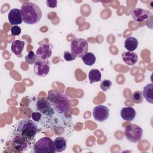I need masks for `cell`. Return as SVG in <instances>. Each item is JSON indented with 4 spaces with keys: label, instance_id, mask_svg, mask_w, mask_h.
<instances>
[{
    "label": "cell",
    "instance_id": "cell-1",
    "mask_svg": "<svg viewBox=\"0 0 153 153\" xmlns=\"http://www.w3.org/2000/svg\"><path fill=\"white\" fill-rule=\"evenodd\" d=\"M23 22L28 25L38 23L42 17V11L39 7L35 3L26 2L20 8Z\"/></svg>",
    "mask_w": 153,
    "mask_h": 153
},
{
    "label": "cell",
    "instance_id": "cell-2",
    "mask_svg": "<svg viewBox=\"0 0 153 153\" xmlns=\"http://www.w3.org/2000/svg\"><path fill=\"white\" fill-rule=\"evenodd\" d=\"M47 99L50 102L53 108L59 114H63L69 109L68 96L56 90H50L48 92Z\"/></svg>",
    "mask_w": 153,
    "mask_h": 153
},
{
    "label": "cell",
    "instance_id": "cell-3",
    "mask_svg": "<svg viewBox=\"0 0 153 153\" xmlns=\"http://www.w3.org/2000/svg\"><path fill=\"white\" fill-rule=\"evenodd\" d=\"M16 131L25 137L32 141L38 132V127L33 120L26 119L19 122Z\"/></svg>",
    "mask_w": 153,
    "mask_h": 153
},
{
    "label": "cell",
    "instance_id": "cell-4",
    "mask_svg": "<svg viewBox=\"0 0 153 153\" xmlns=\"http://www.w3.org/2000/svg\"><path fill=\"white\" fill-rule=\"evenodd\" d=\"M33 152L35 153H54L56 151L54 142L48 137H42L35 143Z\"/></svg>",
    "mask_w": 153,
    "mask_h": 153
},
{
    "label": "cell",
    "instance_id": "cell-5",
    "mask_svg": "<svg viewBox=\"0 0 153 153\" xmlns=\"http://www.w3.org/2000/svg\"><path fill=\"white\" fill-rule=\"evenodd\" d=\"M126 138L130 142L136 143L139 142L142 137V128L137 124H130L127 125L124 131Z\"/></svg>",
    "mask_w": 153,
    "mask_h": 153
},
{
    "label": "cell",
    "instance_id": "cell-6",
    "mask_svg": "<svg viewBox=\"0 0 153 153\" xmlns=\"http://www.w3.org/2000/svg\"><path fill=\"white\" fill-rule=\"evenodd\" d=\"M88 44L86 39L82 38H76L71 43V53L76 57H82L88 53Z\"/></svg>",
    "mask_w": 153,
    "mask_h": 153
},
{
    "label": "cell",
    "instance_id": "cell-7",
    "mask_svg": "<svg viewBox=\"0 0 153 153\" xmlns=\"http://www.w3.org/2000/svg\"><path fill=\"white\" fill-rule=\"evenodd\" d=\"M32 141L25 137L17 131L12 138V143L14 148L20 152L27 151L30 147Z\"/></svg>",
    "mask_w": 153,
    "mask_h": 153
},
{
    "label": "cell",
    "instance_id": "cell-8",
    "mask_svg": "<svg viewBox=\"0 0 153 153\" xmlns=\"http://www.w3.org/2000/svg\"><path fill=\"white\" fill-rule=\"evenodd\" d=\"M50 63L48 60L36 59L33 66V71L35 75L39 77L45 76L50 71Z\"/></svg>",
    "mask_w": 153,
    "mask_h": 153
},
{
    "label": "cell",
    "instance_id": "cell-9",
    "mask_svg": "<svg viewBox=\"0 0 153 153\" xmlns=\"http://www.w3.org/2000/svg\"><path fill=\"white\" fill-rule=\"evenodd\" d=\"M93 115L96 121L103 122L109 117V109L104 105H97L93 109Z\"/></svg>",
    "mask_w": 153,
    "mask_h": 153
},
{
    "label": "cell",
    "instance_id": "cell-10",
    "mask_svg": "<svg viewBox=\"0 0 153 153\" xmlns=\"http://www.w3.org/2000/svg\"><path fill=\"white\" fill-rule=\"evenodd\" d=\"M133 20L137 22H141L148 19L152 16V13L148 10L142 8H134L131 11Z\"/></svg>",
    "mask_w": 153,
    "mask_h": 153
},
{
    "label": "cell",
    "instance_id": "cell-11",
    "mask_svg": "<svg viewBox=\"0 0 153 153\" xmlns=\"http://www.w3.org/2000/svg\"><path fill=\"white\" fill-rule=\"evenodd\" d=\"M51 54L52 46L48 43L40 45L36 51L37 58L44 60H48V59L51 56Z\"/></svg>",
    "mask_w": 153,
    "mask_h": 153
},
{
    "label": "cell",
    "instance_id": "cell-12",
    "mask_svg": "<svg viewBox=\"0 0 153 153\" xmlns=\"http://www.w3.org/2000/svg\"><path fill=\"white\" fill-rule=\"evenodd\" d=\"M8 19L9 23L11 25H17L22 23L23 20L21 15L20 10L14 8H12L8 13Z\"/></svg>",
    "mask_w": 153,
    "mask_h": 153
},
{
    "label": "cell",
    "instance_id": "cell-13",
    "mask_svg": "<svg viewBox=\"0 0 153 153\" xmlns=\"http://www.w3.org/2000/svg\"><path fill=\"white\" fill-rule=\"evenodd\" d=\"M120 114L123 120L127 121H131L136 117V112L135 109L132 107L127 106L122 108Z\"/></svg>",
    "mask_w": 153,
    "mask_h": 153
},
{
    "label": "cell",
    "instance_id": "cell-14",
    "mask_svg": "<svg viewBox=\"0 0 153 153\" xmlns=\"http://www.w3.org/2000/svg\"><path fill=\"white\" fill-rule=\"evenodd\" d=\"M122 59L126 64L133 66L137 62L138 56L136 53L132 51L124 52L122 54Z\"/></svg>",
    "mask_w": 153,
    "mask_h": 153
},
{
    "label": "cell",
    "instance_id": "cell-15",
    "mask_svg": "<svg viewBox=\"0 0 153 153\" xmlns=\"http://www.w3.org/2000/svg\"><path fill=\"white\" fill-rule=\"evenodd\" d=\"M25 46L24 41L20 40H14L11 43V51L18 57H22V51Z\"/></svg>",
    "mask_w": 153,
    "mask_h": 153
},
{
    "label": "cell",
    "instance_id": "cell-16",
    "mask_svg": "<svg viewBox=\"0 0 153 153\" xmlns=\"http://www.w3.org/2000/svg\"><path fill=\"white\" fill-rule=\"evenodd\" d=\"M36 106L38 111L41 113H45L51 108V103L48 99H41L37 101Z\"/></svg>",
    "mask_w": 153,
    "mask_h": 153
},
{
    "label": "cell",
    "instance_id": "cell-17",
    "mask_svg": "<svg viewBox=\"0 0 153 153\" xmlns=\"http://www.w3.org/2000/svg\"><path fill=\"white\" fill-rule=\"evenodd\" d=\"M143 96L149 103H153V84L150 83L143 87Z\"/></svg>",
    "mask_w": 153,
    "mask_h": 153
},
{
    "label": "cell",
    "instance_id": "cell-18",
    "mask_svg": "<svg viewBox=\"0 0 153 153\" xmlns=\"http://www.w3.org/2000/svg\"><path fill=\"white\" fill-rule=\"evenodd\" d=\"M138 46L137 39L133 36H129L126 38L124 42V47L128 51H134Z\"/></svg>",
    "mask_w": 153,
    "mask_h": 153
},
{
    "label": "cell",
    "instance_id": "cell-19",
    "mask_svg": "<svg viewBox=\"0 0 153 153\" xmlns=\"http://www.w3.org/2000/svg\"><path fill=\"white\" fill-rule=\"evenodd\" d=\"M56 152H60L63 151L66 148V140L61 136L56 137L53 141Z\"/></svg>",
    "mask_w": 153,
    "mask_h": 153
},
{
    "label": "cell",
    "instance_id": "cell-20",
    "mask_svg": "<svg viewBox=\"0 0 153 153\" xmlns=\"http://www.w3.org/2000/svg\"><path fill=\"white\" fill-rule=\"evenodd\" d=\"M101 78H102V74L99 70L97 69H93L90 70V71L89 72L88 79L90 84L100 81Z\"/></svg>",
    "mask_w": 153,
    "mask_h": 153
},
{
    "label": "cell",
    "instance_id": "cell-21",
    "mask_svg": "<svg viewBox=\"0 0 153 153\" xmlns=\"http://www.w3.org/2000/svg\"><path fill=\"white\" fill-rule=\"evenodd\" d=\"M84 63L88 66H92L96 62V57L92 53H87L82 57Z\"/></svg>",
    "mask_w": 153,
    "mask_h": 153
},
{
    "label": "cell",
    "instance_id": "cell-22",
    "mask_svg": "<svg viewBox=\"0 0 153 153\" xmlns=\"http://www.w3.org/2000/svg\"><path fill=\"white\" fill-rule=\"evenodd\" d=\"M143 94L140 91H136L131 95V99L136 103H141L143 102Z\"/></svg>",
    "mask_w": 153,
    "mask_h": 153
},
{
    "label": "cell",
    "instance_id": "cell-23",
    "mask_svg": "<svg viewBox=\"0 0 153 153\" xmlns=\"http://www.w3.org/2000/svg\"><path fill=\"white\" fill-rule=\"evenodd\" d=\"M37 59L36 54L34 53L33 51H29V53L25 56V61L29 65H33L35 63Z\"/></svg>",
    "mask_w": 153,
    "mask_h": 153
},
{
    "label": "cell",
    "instance_id": "cell-24",
    "mask_svg": "<svg viewBox=\"0 0 153 153\" xmlns=\"http://www.w3.org/2000/svg\"><path fill=\"white\" fill-rule=\"evenodd\" d=\"M112 85V81L109 79H104L102 81L100 87L103 91H106L109 89H110Z\"/></svg>",
    "mask_w": 153,
    "mask_h": 153
},
{
    "label": "cell",
    "instance_id": "cell-25",
    "mask_svg": "<svg viewBox=\"0 0 153 153\" xmlns=\"http://www.w3.org/2000/svg\"><path fill=\"white\" fill-rule=\"evenodd\" d=\"M63 57H64V59L66 61L71 62V61L74 60L76 58V56L75 55H74L72 53L66 51L64 52Z\"/></svg>",
    "mask_w": 153,
    "mask_h": 153
},
{
    "label": "cell",
    "instance_id": "cell-26",
    "mask_svg": "<svg viewBox=\"0 0 153 153\" xmlns=\"http://www.w3.org/2000/svg\"><path fill=\"white\" fill-rule=\"evenodd\" d=\"M11 33L13 36L19 35L21 33V28L17 25H15L11 28Z\"/></svg>",
    "mask_w": 153,
    "mask_h": 153
},
{
    "label": "cell",
    "instance_id": "cell-27",
    "mask_svg": "<svg viewBox=\"0 0 153 153\" xmlns=\"http://www.w3.org/2000/svg\"><path fill=\"white\" fill-rule=\"evenodd\" d=\"M42 118V113L39 111L33 112L32 113V118L34 121L40 122Z\"/></svg>",
    "mask_w": 153,
    "mask_h": 153
},
{
    "label": "cell",
    "instance_id": "cell-28",
    "mask_svg": "<svg viewBox=\"0 0 153 153\" xmlns=\"http://www.w3.org/2000/svg\"><path fill=\"white\" fill-rule=\"evenodd\" d=\"M57 1H53V0H47L46 1L47 6L50 8H55L57 7Z\"/></svg>",
    "mask_w": 153,
    "mask_h": 153
}]
</instances>
